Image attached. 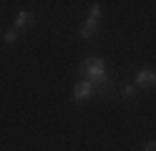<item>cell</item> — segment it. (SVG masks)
<instances>
[{"label":"cell","instance_id":"obj_1","mask_svg":"<svg viewBox=\"0 0 156 151\" xmlns=\"http://www.w3.org/2000/svg\"><path fill=\"white\" fill-rule=\"evenodd\" d=\"M81 76H83V81L93 83L103 96H111V93H113V88H111L113 81H111V76H108V68H106L103 58H96V56L83 58V60H81Z\"/></svg>","mask_w":156,"mask_h":151},{"label":"cell","instance_id":"obj_2","mask_svg":"<svg viewBox=\"0 0 156 151\" xmlns=\"http://www.w3.org/2000/svg\"><path fill=\"white\" fill-rule=\"evenodd\" d=\"M96 96H103V93L93 83H88V81H78V83L73 86V98L76 101H91Z\"/></svg>","mask_w":156,"mask_h":151},{"label":"cell","instance_id":"obj_3","mask_svg":"<svg viewBox=\"0 0 156 151\" xmlns=\"http://www.w3.org/2000/svg\"><path fill=\"white\" fill-rule=\"evenodd\" d=\"M133 86H139V88H154L156 86V70L154 68H141L139 73H136V78H133Z\"/></svg>","mask_w":156,"mask_h":151},{"label":"cell","instance_id":"obj_4","mask_svg":"<svg viewBox=\"0 0 156 151\" xmlns=\"http://www.w3.org/2000/svg\"><path fill=\"white\" fill-rule=\"evenodd\" d=\"M13 23H15V25H13L15 30H25V28H30V25L35 23V13H33V10H20V13L15 15Z\"/></svg>","mask_w":156,"mask_h":151},{"label":"cell","instance_id":"obj_5","mask_svg":"<svg viewBox=\"0 0 156 151\" xmlns=\"http://www.w3.org/2000/svg\"><path fill=\"white\" fill-rule=\"evenodd\" d=\"M98 30H101V25H98V20H86V23L81 25V30H78V35H81L83 40H88V38H93L96 33H98Z\"/></svg>","mask_w":156,"mask_h":151},{"label":"cell","instance_id":"obj_6","mask_svg":"<svg viewBox=\"0 0 156 151\" xmlns=\"http://www.w3.org/2000/svg\"><path fill=\"white\" fill-rule=\"evenodd\" d=\"M18 38H20V30H15V28H10V30H5V33H3V40H5L8 45H10V43H15Z\"/></svg>","mask_w":156,"mask_h":151},{"label":"cell","instance_id":"obj_7","mask_svg":"<svg viewBox=\"0 0 156 151\" xmlns=\"http://www.w3.org/2000/svg\"><path fill=\"white\" fill-rule=\"evenodd\" d=\"M121 96H123V98H133V96H136V86H133V83H123V86H121Z\"/></svg>","mask_w":156,"mask_h":151},{"label":"cell","instance_id":"obj_8","mask_svg":"<svg viewBox=\"0 0 156 151\" xmlns=\"http://www.w3.org/2000/svg\"><path fill=\"white\" fill-rule=\"evenodd\" d=\"M101 5H91V20H101Z\"/></svg>","mask_w":156,"mask_h":151},{"label":"cell","instance_id":"obj_9","mask_svg":"<svg viewBox=\"0 0 156 151\" xmlns=\"http://www.w3.org/2000/svg\"><path fill=\"white\" fill-rule=\"evenodd\" d=\"M144 151H156V141H149V144L144 146Z\"/></svg>","mask_w":156,"mask_h":151}]
</instances>
